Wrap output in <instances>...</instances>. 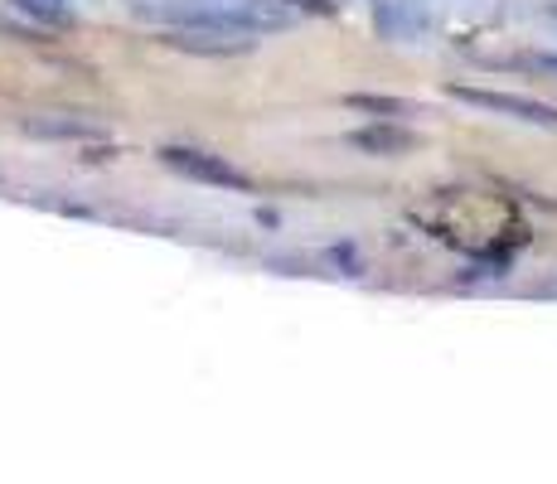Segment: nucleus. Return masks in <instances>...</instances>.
Wrapping results in <instances>:
<instances>
[{
  "label": "nucleus",
  "instance_id": "4",
  "mask_svg": "<svg viewBox=\"0 0 557 484\" xmlns=\"http://www.w3.org/2000/svg\"><path fill=\"white\" fill-rule=\"evenodd\" d=\"M355 150L363 156H407V150L417 146V132H407L398 122H373V126H359V132L345 136Z\"/></svg>",
  "mask_w": 557,
  "mask_h": 484
},
{
  "label": "nucleus",
  "instance_id": "8",
  "mask_svg": "<svg viewBox=\"0 0 557 484\" xmlns=\"http://www.w3.org/2000/svg\"><path fill=\"white\" fill-rule=\"evenodd\" d=\"M292 5L310 10V15H330V10H335V5H330V0H292Z\"/></svg>",
  "mask_w": 557,
  "mask_h": 484
},
{
  "label": "nucleus",
  "instance_id": "6",
  "mask_svg": "<svg viewBox=\"0 0 557 484\" xmlns=\"http://www.w3.org/2000/svg\"><path fill=\"white\" fill-rule=\"evenodd\" d=\"M339 102H345L349 112H373V116H407V112H412V102L388 97V92H345Z\"/></svg>",
  "mask_w": 557,
  "mask_h": 484
},
{
  "label": "nucleus",
  "instance_id": "7",
  "mask_svg": "<svg viewBox=\"0 0 557 484\" xmlns=\"http://www.w3.org/2000/svg\"><path fill=\"white\" fill-rule=\"evenodd\" d=\"M25 15H35V20H45V25H69L73 20V5L69 0H15Z\"/></svg>",
  "mask_w": 557,
  "mask_h": 484
},
{
  "label": "nucleus",
  "instance_id": "3",
  "mask_svg": "<svg viewBox=\"0 0 557 484\" xmlns=\"http://www.w3.org/2000/svg\"><path fill=\"white\" fill-rule=\"evenodd\" d=\"M165 45L180 53H199V59H233V53H248L252 39L219 35V29H175V35H165Z\"/></svg>",
  "mask_w": 557,
  "mask_h": 484
},
{
  "label": "nucleus",
  "instance_id": "5",
  "mask_svg": "<svg viewBox=\"0 0 557 484\" xmlns=\"http://www.w3.org/2000/svg\"><path fill=\"white\" fill-rule=\"evenodd\" d=\"M29 136H49V141H102L98 122H63V116H29L25 122Z\"/></svg>",
  "mask_w": 557,
  "mask_h": 484
},
{
  "label": "nucleus",
  "instance_id": "1",
  "mask_svg": "<svg viewBox=\"0 0 557 484\" xmlns=\"http://www.w3.org/2000/svg\"><path fill=\"white\" fill-rule=\"evenodd\" d=\"M160 160H165L175 175L195 179V185H213V189H238L248 194L252 189V175H243L238 165H228L223 156H209V150H195V146H165L160 150Z\"/></svg>",
  "mask_w": 557,
  "mask_h": 484
},
{
  "label": "nucleus",
  "instance_id": "9",
  "mask_svg": "<svg viewBox=\"0 0 557 484\" xmlns=\"http://www.w3.org/2000/svg\"><path fill=\"white\" fill-rule=\"evenodd\" d=\"M533 69H543V73H553V78H557V53H539V59H533Z\"/></svg>",
  "mask_w": 557,
  "mask_h": 484
},
{
  "label": "nucleus",
  "instance_id": "2",
  "mask_svg": "<svg viewBox=\"0 0 557 484\" xmlns=\"http://www.w3.org/2000/svg\"><path fill=\"white\" fill-rule=\"evenodd\" d=\"M451 97H456V102H466V107H480V112L513 116V122H529V126H553V132H557V107L533 102V97L490 92V88H466V83H451Z\"/></svg>",
  "mask_w": 557,
  "mask_h": 484
}]
</instances>
